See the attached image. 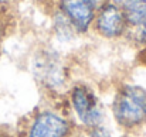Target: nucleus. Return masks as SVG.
I'll return each instance as SVG.
<instances>
[{"label":"nucleus","instance_id":"nucleus-6","mask_svg":"<svg viewBox=\"0 0 146 137\" xmlns=\"http://www.w3.org/2000/svg\"><path fill=\"white\" fill-rule=\"evenodd\" d=\"M128 23V33L132 38L146 45V0H125L119 6Z\"/></svg>","mask_w":146,"mask_h":137},{"label":"nucleus","instance_id":"nucleus-3","mask_svg":"<svg viewBox=\"0 0 146 137\" xmlns=\"http://www.w3.org/2000/svg\"><path fill=\"white\" fill-rule=\"evenodd\" d=\"M72 129V122L64 113L41 109L31 116L24 137H71Z\"/></svg>","mask_w":146,"mask_h":137},{"label":"nucleus","instance_id":"nucleus-1","mask_svg":"<svg viewBox=\"0 0 146 137\" xmlns=\"http://www.w3.org/2000/svg\"><path fill=\"white\" fill-rule=\"evenodd\" d=\"M112 116L115 122L133 130L146 123V88L136 84H123L113 96Z\"/></svg>","mask_w":146,"mask_h":137},{"label":"nucleus","instance_id":"nucleus-8","mask_svg":"<svg viewBox=\"0 0 146 137\" xmlns=\"http://www.w3.org/2000/svg\"><path fill=\"white\" fill-rule=\"evenodd\" d=\"M0 137H14L10 132H7V130H3V129H0Z\"/></svg>","mask_w":146,"mask_h":137},{"label":"nucleus","instance_id":"nucleus-7","mask_svg":"<svg viewBox=\"0 0 146 137\" xmlns=\"http://www.w3.org/2000/svg\"><path fill=\"white\" fill-rule=\"evenodd\" d=\"M88 133H90L91 137H112L111 136V132H109L104 124L97 126V127H94V129H90Z\"/></svg>","mask_w":146,"mask_h":137},{"label":"nucleus","instance_id":"nucleus-2","mask_svg":"<svg viewBox=\"0 0 146 137\" xmlns=\"http://www.w3.org/2000/svg\"><path fill=\"white\" fill-rule=\"evenodd\" d=\"M70 106L78 123L87 130L104 124L105 112L101 100L87 84H77L70 89Z\"/></svg>","mask_w":146,"mask_h":137},{"label":"nucleus","instance_id":"nucleus-5","mask_svg":"<svg viewBox=\"0 0 146 137\" xmlns=\"http://www.w3.org/2000/svg\"><path fill=\"white\" fill-rule=\"evenodd\" d=\"M92 26L99 36L109 40L119 38L128 33V23L125 14L122 9L112 1H106L98 10Z\"/></svg>","mask_w":146,"mask_h":137},{"label":"nucleus","instance_id":"nucleus-11","mask_svg":"<svg viewBox=\"0 0 146 137\" xmlns=\"http://www.w3.org/2000/svg\"><path fill=\"white\" fill-rule=\"evenodd\" d=\"M3 3H6V0H0V6H1Z\"/></svg>","mask_w":146,"mask_h":137},{"label":"nucleus","instance_id":"nucleus-9","mask_svg":"<svg viewBox=\"0 0 146 137\" xmlns=\"http://www.w3.org/2000/svg\"><path fill=\"white\" fill-rule=\"evenodd\" d=\"M3 34H4V27H3V23L0 21V44H1V40H3Z\"/></svg>","mask_w":146,"mask_h":137},{"label":"nucleus","instance_id":"nucleus-10","mask_svg":"<svg viewBox=\"0 0 146 137\" xmlns=\"http://www.w3.org/2000/svg\"><path fill=\"white\" fill-rule=\"evenodd\" d=\"M109 1H112V3H115V4H118V6H121L125 0H109Z\"/></svg>","mask_w":146,"mask_h":137},{"label":"nucleus","instance_id":"nucleus-4","mask_svg":"<svg viewBox=\"0 0 146 137\" xmlns=\"http://www.w3.org/2000/svg\"><path fill=\"white\" fill-rule=\"evenodd\" d=\"M109 0H60V11L78 33H87L98 10Z\"/></svg>","mask_w":146,"mask_h":137}]
</instances>
